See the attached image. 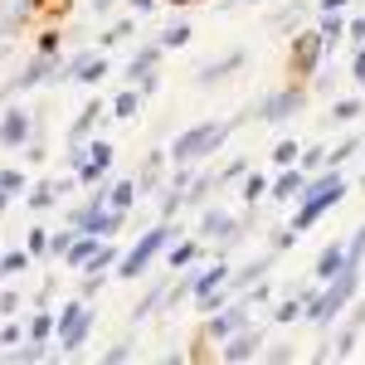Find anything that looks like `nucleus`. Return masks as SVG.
Listing matches in <instances>:
<instances>
[{"label":"nucleus","instance_id":"obj_49","mask_svg":"<svg viewBox=\"0 0 365 365\" xmlns=\"http://www.w3.org/2000/svg\"><path fill=\"white\" fill-rule=\"evenodd\" d=\"M170 5H190V0H170Z\"/></svg>","mask_w":365,"mask_h":365},{"label":"nucleus","instance_id":"obj_29","mask_svg":"<svg viewBox=\"0 0 365 365\" xmlns=\"http://www.w3.org/2000/svg\"><path fill=\"white\" fill-rule=\"evenodd\" d=\"M137 108H141V93H122V98L113 103V117L127 122V117H137Z\"/></svg>","mask_w":365,"mask_h":365},{"label":"nucleus","instance_id":"obj_44","mask_svg":"<svg viewBox=\"0 0 365 365\" xmlns=\"http://www.w3.org/2000/svg\"><path fill=\"white\" fill-rule=\"evenodd\" d=\"M113 5H117V0H93V15H108Z\"/></svg>","mask_w":365,"mask_h":365},{"label":"nucleus","instance_id":"obj_9","mask_svg":"<svg viewBox=\"0 0 365 365\" xmlns=\"http://www.w3.org/2000/svg\"><path fill=\"white\" fill-rule=\"evenodd\" d=\"M239 327H249V297H239V302H234V307H220L215 312V322H210V336L215 341H229L234 336V331H239Z\"/></svg>","mask_w":365,"mask_h":365},{"label":"nucleus","instance_id":"obj_16","mask_svg":"<svg viewBox=\"0 0 365 365\" xmlns=\"http://www.w3.org/2000/svg\"><path fill=\"white\" fill-rule=\"evenodd\" d=\"M239 63H244V49H229L225 58H215V63H205V68H200V73H195V83H200V88L220 83V78H225L229 68H239Z\"/></svg>","mask_w":365,"mask_h":365},{"label":"nucleus","instance_id":"obj_20","mask_svg":"<svg viewBox=\"0 0 365 365\" xmlns=\"http://www.w3.org/2000/svg\"><path fill=\"white\" fill-rule=\"evenodd\" d=\"M117 258H122V253H117L113 244H98V253H93V258H88V263H83V273H93V278H103V273L113 268Z\"/></svg>","mask_w":365,"mask_h":365},{"label":"nucleus","instance_id":"obj_12","mask_svg":"<svg viewBox=\"0 0 365 365\" xmlns=\"http://www.w3.org/2000/svg\"><path fill=\"white\" fill-rule=\"evenodd\" d=\"M25 141H29V113L10 108L0 117V146H25Z\"/></svg>","mask_w":365,"mask_h":365},{"label":"nucleus","instance_id":"obj_11","mask_svg":"<svg viewBox=\"0 0 365 365\" xmlns=\"http://www.w3.org/2000/svg\"><path fill=\"white\" fill-rule=\"evenodd\" d=\"M113 146H108V141H93V146H88V156H83V166H78V175H83L88 185H98V180H103V175H108V166H113Z\"/></svg>","mask_w":365,"mask_h":365},{"label":"nucleus","instance_id":"obj_24","mask_svg":"<svg viewBox=\"0 0 365 365\" xmlns=\"http://www.w3.org/2000/svg\"><path fill=\"white\" fill-rule=\"evenodd\" d=\"M166 292H170V282H156V287H151V292L141 297L137 317H151V312H156V307H161V302H166Z\"/></svg>","mask_w":365,"mask_h":365},{"label":"nucleus","instance_id":"obj_26","mask_svg":"<svg viewBox=\"0 0 365 365\" xmlns=\"http://www.w3.org/2000/svg\"><path fill=\"white\" fill-rule=\"evenodd\" d=\"M185 44H190V25H170L161 34V49H185Z\"/></svg>","mask_w":365,"mask_h":365},{"label":"nucleus","instance_id":"obj_34","mask_svg":"<svg viewBox=\"0 0 365 365\" xmlns=\"http://www.w3.org/2000/svg\"><path fill=\"white\" fill-rule=\"evenodd\" d=\"M0 190H5V195H20V190H25V175H20V170H0Z\"/></svg>","mask_w":365,"mask_h":365},{"label":"nucleus","instance_id":"obj_1","mask_svg":"<svg viewBox=\"0 0 365 365\" xmlns=\"http://www.w3.org/2000/svg\"><path fill=\"white\" fill-rule=\"evenodd\" d=\"M346 200V180H341L336 166H327V175H317V180H307L302 185V210H297V220H292V229L302 234V229H312L331 205H341Z\"/></svg>","mask_w":365,"mask_h":365},{"label":"nucleus","instance_id":"obj_40","mask_svg":"<svg viewBox=\"0 0 365 365\" xmlns=\"http://www.w3.org/2000/svg\"><path fill=\"white\" fill-rule=\"evenodd\" d=\"M351 151H361V141H356V137H351V141H341L336 151H331V166H341V161H346Z\"/></svg>","mask_w":365,"mask_h":365},{"label":"nucleus","instance_id":"obj_14","mask_svg":"<svg viewBox=\"0 0 365 365\" xmlns=\"http://www.w3.org/2000/svg\"><path fill=\"white\" fill-rule=\"evenodd\" d=\"M103 73H108V58H103V54H78L73 63H68V73H63V78H78V83H98Z\"/></svg>","mask_w":365,"mask_h":365},{"label":"nucleus","instance_id":"obj_39","mask_svg":"<svg viewBox=\"0 0 365 365\" xmlns=\"http://www.w3.org/2000/svg\"><path fill=\"white\" fill-rule=\"evenodd\" d=\"M108 365H122V361H132V341H122V346H113L108 356H103Z\"/></svg>","mask_w":365,"mask_h":365},{"label":"nucleus","instance_id":"obj_13","mask_svg":"<svg viewBox=\"0 0 365 365\" xmlns=\"http://www.w3.org/2000/svg\"><path fill=\"white\" fill-rule=\"evenodd\" d=\"M302 185H307V170L302 166H282V175L273 180V200H302Z\"/></svg>","mask_w":365,"mask_h":365},{"label":"nucleus","instance_id":"obj_19","mask_svg":"<svg viewBox=\"0 0 365 365\" xmlns=\"http://www.w3.org/2000/svg\"><path fill=\"white\" fill-rule=\"evenodd\" d=\"M93 253H98V234H78V239L68 244V253H63V263H68V268H83Z\"/></svg>","mask_w":365,"mask_h":365},{"label":"nucleus","instance_id":"obj_15","mask_svg":"<svg viewBox=\"0 0 365 365\" xmlns=\"http://www.w3.org/2000/svg\"><path fill=\"white\" fill-rule=\"evenodd\" d=\"M49 68H58V58L39 54V58H34V63H29V68H25V73L15 78V83L5 88V93H25V88H39V83H44V78H49Z\"/></svg>","mask_w":365,"mask_h":365},{"label":"nucleus","instance_id":"obj_2","mask_svg":"<svg viewBox=\"0 0 365 365\" xmlns=\"http://www.w3.org/2000/svg\"><path fill=\"white\" fill-rule=\"evenodd\" d=\"M229 132H234V122H200V127H190V132H180V137L170 141V161L175 166L205 161V156H215L229 141Z\"/></svg>","mask_w":365,"mask_h":365},{"label":"nucleus","instance_id":"obj_41","mask_svg":"<svg viewBox=\"0 0 365 365\" xmlns=\"http://www.w3.org/2000/svg\"><path fill=\"white\" fill-rule=\"evenodd\" d=\"M297 166H302V170L312 175V170L322 166V151H317V146H312V151H302V156H297Z\"/></svg>","mask_w":365,"mask_h":365},{"label":"nucleus","instance_id":"obj_36","mask_svg":"<svg viewBox=\"0 0 365 365\" xmlns=\"http://www.w3.org/2000/svg\"><path fill=\"white\" fill-rule=\"evenodd\" d=\"M20 268H29V253H5V258H0V273H5V278L20 273Z\"/></svg>","mask_w":365,"mask_h":365},{"label":"nucleus","instance_id":"obj_10","mask_svg":"<svg viewBox=\"0 0 365 365\" xmlns=\"http://www.w3.org/2000/svg\"><path fill=\"white\" fill-rule=\"evenodd\" d=\"M239 229L244 225H234V220H229L225 210H205V220H200V234H205V239H220V244H239Z\"/></svg>","mask_w":365,"mask_h":365},{"label":"nucleus","instance_id":"obj_38","mask_svg":"<svg viewBox=\"0 0 365 365\" xmlns=\"http://www.w3.org/2000/svg\"><path fill=\"white\" fill-rule=\"evenodd\" d=\"M29 253H34V258L49 253V234H44V229H29Z\"/></svg>","mask_w":365,"mask_h":365},{"label":"nucleus","instance_id":"obj_7","mask_svg":"<svg viewBox=\"0 0 365 365\" xmlns=\"http://www.w3.org/2000/svg\"><path fill=\"white\" fill-rule=\"evenodd\" d=\"M322 54H327V39H322V29H302V34L292 39V68H297V73H317Z\"/></svg>","mask_w":365,"mask_h":365},{"label":"nucleus","instance_id":"obj_22","mask_svg":"<svg viewBox=\"0 0 365 365\" xmlns=\"http://www.w3.org/2000/svg\"><path fill=\"white\" fill-rule=\"evenodd\" d=\"M108 190H113V205H117V210H132V205H137V195H141L137 180H117V185H108Z\"/></svg>","mask_w":365,"mask_h":365},{"label":"nucleus","instance_id":"obj_6","mask_svg":"<svg viewBox=\"0 0 365 365\" xmlns=\"http://www.w3.org/2000/svg\"><path fill=\"white\" fill-rule=\"evenodd\" d=\"M302 103H307V93L302 88H278V93H268L263 103H258V122H287V117L302 113Z\"/></svg>","mask_w":365,"mask_h":365},{"label":"nucleus","instance_id":"obj_46","mask_svg":"<svg viewBox=\"0 0 365 365\" xmlns=\"http://www.w3.org/2000/svg\"><path fill=\"white\" fill-rule=\"evenodd\" d=\"M351 0H322V10H346Z\"/></svg>","mask_w":365,"mask_h":365},{"label":"nucleus","instance_id":"obj_48","mask_svg":"<svg viewBox=\"0 0 365 365\" xmlns=\"http://www.w3.org/2000/svg\"><path fill=\"white\" fill-rule=\"evenodd\" d=\"M5 200H10V195H5V190H0V210H5Z\"/></svg>","mask_w":365,"mask_h":365},{"label":"nucleus","instance_id":"obj_32","mask_svg":"<svg viewBox=\"0 0 365 365\" xmlns=\"http://www.w3.org/2000/svg\"><path fill=\"white\" fill-rule=\"evenodd\" d=\"M49 331H54V317H49V312H39V317L29 322V341H49Z\"/></svg>","mask_w":365,"mask_h":365},{"label":"nucleus","instance_id":"obj_43","mask_svg":"<svg viewBox=\"0 0 365 365\" xmlns=\"http://www.w3.org/2000/svg\"><path fill=\"white\" fill-rule=\"evenodd\" d=\"M0 346H20V327H5L0 331Z\"/></svg>","mask_w":365,"mask_h":365},{"label":"nucleus","instance_id":"obj_50","mask_svg":"<svg viewBox=\"0 0 365 365\" xmlns=\"http://www.w3.org/2000/svg\"><path fill=\"white\" fill-rule=\"evenodd\" d=\"M249 5H258V0H249Z\"/></svg>","mask_w":365,"mask_h":365},{"label":"nucleus","instance_id":"obj_45","mask_svg":"<svg viewBox=\"0 0 365 365\" xmlns=\"http://www.w3.org/2000/svg\"><path fill=\"white\" fill-rule=\"evenodd\" d=\"M351 327H356V331H361V327H365V302H361V307H356V317H351Z\"/></svg>","mask_w":365,"mask_h":365},{"label":"nucleus","instance_id":"obj_42","mask_svg":"<svg viewBox=\"0 0 365 365\" xmlns=\"http://www.w3.org/2000/svg\"><path fill=\"white\" fill-rule=\"evenodd\" d=\"M351 78H356V83H365V49L351 58Z\"/></svg>","mask_w":365,"mask_h":365},{"label":"nucleus","instance_id":"obj_3","mask_svg":"<svg viewBox=\"0 0 365 365\" xmlns=\"http://www.w3.org/2000/svg\"><path fill=\"white\" fill-rule=\"evenodd\" d=\"M356 287H361V268H341L336 278H331V282H327V287H322V292L307 302V307H302V317H307V322H317V327L336 322L341 307L356 297Z\"/></svg>","mask_w":365,"mask_h":365},{"label":"nucleus","instance_id":"obj_33","mask_svg":"<svg viewBox=\"0 0 365 365\" xmlns=\"http://www.w3.org/2000/svg\"><path fill=\"white\" fill-rule=\"evenodd\" d=\"M297 151H302L297 141H278V146H273V161H278V166H297Z\"/></svg>","mask_w":365,"mask_h":365},{"label":"nucleus","instance_id":"obj_35","mask_svg":"<svg viewBox=\"0 0 365 365\" xmlns=\"http://www.w3.org/2000/svg\"><path fill=\"white\" fill-rule=\"evenodd\" d=\"M331 117H336V122H356V117H361V103H356V98H346V103L331 108Z\"/></svg>","mask_w":365,"mask_h":365},{"label":"nucleus","instance_id":"obj_4","mask_svg":"<svg viewBox=\"0 0 365 365\" xmlns=\"http://www.w3.org/2000/svg\"><path fill=\"white\" fill-rule=\"evenodd\" d=\"M170 239H175V225H156V229H146L137 244H132V249L117 258V263H122V268H117V278H141V273H146V268L156 263V253L166 249Z\"/></svg>","mask_w":365,"mask_h":365},{"label":"nucleus","instance_id":"obj_31","mask_svg":"<svg viewBox=\"0 0 365 365\" xmlns=\"http://www.w3.org/2000/svg\"><path fill=\"white\" fill-rule=\"evenodd\" d=\"M263 190H268V180H263V175H258V170H249V180H244V185H239V195L249 200V205H253V200H258V195H263Z\"/></svg>","mask_w":365,"mask_h":365},{"label":"nucleus","instance_id":"obj_5","mask_svg":"<svg viewBox=\"0 0 365 365\" xmlns=\"http://www.w3.org/2000/svg\"><path fill=\"white\" fill-rule=\"evenodd\" d=\"M88 331H93V307H88V297H78V302H68V307L58 312V346L78 351L88 341Z\"/></svg>","mask_w":365,"mask_h":365},{"label":"nucleus","instance_id":"obj_8","mask_svg":"<svg viewBox=\"0 0 365 365\" xmlns=\"http://www.w3.org/2000/svg\"><path fill=\"white\" fill-rule=\"evenodd\" d=\"M258 346H263V331H258V327H239V331L229 336V346L220 351V361H229V365L253 361V356H258Z\"/></svg>","mask_w":365,"mask_h":365},{"label":"nucleus","instance_id":"obj_27","mask_svg":"<svg viewBox=\"0 0 365 365\" xmlns=\"http://www.w3.org/2000/svg\"><path fill=\"white\" fill-rule=\"evenodd\" d=\"M302 307H307L302 297H287L282 307H273V322H282V327H287V322H297V317H302Z\"/></svg>","mask_w":365,"mask_h":365},{"label":"nucleus","instance_id":"obj_47","mask_svg":"<svg viewBox=\"0 0 365 365\" xmlns=\"http://www.w3.org/2000/svg\"><path fill=\"white\" fill-rule=\"evenodd\" d=\"M132 5H137V10H156V0H132Z\"/></svg>","mask_w":365,"mask_h":365},{"label":"nucleus","instance_id":"obj_30","mask_svg":"<svg viewBox=\"0 0 365 365\" xmlns=\"http://www.w3.org/2000/svg\"><path fill=\"white\" fill-rule=\"evenodd\" d=\"M93 117H98V103H93V108H83V117H78V122L68 127V141H73V146H78V141L88 137V127H93Z\"/></svg>","mask_w":365,"mask_h":365},{"label":"nucleus","instance_id":"obj_28","mask_svg":"<svg viewBox=\"0 0 365 365\" xmlns=\"http://www.w3.org/2000/svg\"><path fill=\"white\" fill-rule=\"evenodd\" d=\"M341 29H346V20H341L336 10H327V20H322V39H327V49L341 39Z\"/></svg>","mask_w":365,"mask_h":365},{"label":"nucleus","instance_id":"obj_23","mask_svg":"<svg viewBox=\"0 0 365 365\" xmlns=\"http://www.w3.org/2000/svg\"><path fill=\"white\" fill-rule=\"evenodd\" d=\"M195 253H200V244L195 239H185V244H175V249H170V273H175V268H190V263H195Z\"/></svg>","mask_w":365,"mask_h":365},{"label":"nucleus","instance_id":"obj_18","mask_svg":"<svg viewBox=\"0 0 365 365\" xmlns=\"http://www.w3.org/2000/svg\"><path fill=\"white\" fill-rule=\"evenodd\" d=\"M229 278H234V273H229L225 263H215L210 273H195V297H200V302H205V297H210V292H220V287H225Z\"/></svg>","mask_w":365,"mask_h":365},{"label":"nucleus","instance_id":"obj_21","mask_svg":"<svg viewBox=\"0 0 365 365\" xmlns=\"http://www.w3.org/2000/svg\"><path fill=\"white\" fill-rule=\"evenodd\" d=\"M156 58H161V44H146V49H137V58L127 63V78H141V73H151V68H156Z\"/></svg>","mask_w":365,"mask_h":365},{"label":"nucleus","instance_id":"obj_17","mask_svg":"<svg viewBox=\"0 0 365 365\" xmlns=\"http://www.w3.org/2000/svg\"><path fill=\"white\" fill-rule=\"evenodd\" d=\"M341 268H346V249H341V244H331V249L317 253V282H331Z\"/></svg>","mask_w":365,"mask_h":365},{"label":"nucleus","instance_id":"obj_37","mask_svg":"<svg viewBox=\"0 0 365 365\" xmlns=\"http://www.w3.org/2000/svg\"><path fill=\"white\" fill-rule=\"evenodd\" d=\"M127 34H137V25H132V20H122V25H113L108 34H103V44H117V39H127Z\"/></svg>","mask_w":365,"mask_h":365},{"label":"nucleus","instance_id":"obj_25","mask_svg":"<svg viewBox=\"0 0 365 365\" xmlns=\"http://www.w3.org/2000/svg\"><path fill=\"white\" fill-rule=\"evenodd\" d=\"M361 263H365V225L356 229V239L346 244V268H361Z\"/></svg>","mask_w":365,"mask_h":365}]
</instances>
